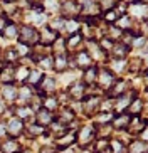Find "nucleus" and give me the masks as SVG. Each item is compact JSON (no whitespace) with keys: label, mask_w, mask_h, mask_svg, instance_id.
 Wrapping results in <instances>:
<instances>
[{"label":"nucleus","mask_w":148,"mask_h":153,"mask_svg":"<svg viewBox=\"0 0 148 153\" xmlns=\"http://www.w3.org/2000/svg\"><path fill=\"white\" fill-rule=\"evenodd\" d=\"M64 42H66V51L69 52V54H74V52H77V49H79L81 45L84 44V41H83V36H81L79 32H76V34H71L67 39H64Z\"/></svg>","instance_id":"obj_11"},{"label":"nucleus","mask_w":148,"mask_h":153,"mask_svg":"<svg viewBox=\"0 0 148 153\" xmlns=\"http://www.w3.org/2000/svg\"><path fill=\"white\" fill-rule=\"evenodd\" d=\"M29 71L30 69H27V68H24V66H15V81H20L24 84L25 82V79H27V74H29Z\"/></svg>","instance_id":"obj_33"},{"label":"nucleus","mask_w":148,"mask_h":153,"mask_svg":"<svg viewBox=\"0 0 148 153\" xmlns=\"http://www.w3.org/2000/svg\"><path fill=\"white\" fill-rule=\"evenodd\" d=\"M34 116H36V123L39 126H42V128H47V126L54 121V113L47 111V109H44V108L37 109Z\"/></svg>","instance_id":"obj_17"},{"label":"nucleus","mask_w":148,"mask_h":153,"mask_svg":"<svg viewBox=\"0 0 148 153\" xmlns=\"http://www.w3.org/2000/svg\"><path fill=\"white\" fill-rule=\"evenodd\" d=\"M74 120H76V113H74V109L71 106H61L59 108V120H57L59 125L69 128Z\"/></svg>","instance_id":"obj_8"},{"label":"nucleus","mask_w":148,"mask_h":153,"mask_svg":"<svg viewBox=\"0 0 148 153\" xmlns=\"http://www.w3.org/2000/svg\"><path fill=\"white\" fill-rule=\"evenodd\" d=\"M86 88L84 86V82L83 81H74V82H71V86L67 88V98H71V99H74V101H83L84 99V96H86Z\"/></svg>","instance_id":"obj_4"},{"label":"nucleus","mask_w":148,"mask_h":153,"mask_svg":"<svg viewBox=\"0 0 148 153\" xmlns=\"http://www.w3.org/2000/svg\"><path fill=\"white\" fill-rule=\"evenodd\" d=\"M147 128V120L145 118H140V116H131L130 118V123L126 126V131L130 133V135H138L141 131Z\"/></svg>","instance_id":"obj_10"},{"label":"nucleus","mask_w":148,"mask_h":153,"mask_svg":"<svg viewBox=\"0 0 148 153\" xmlns=\"http://www.w3.org/2000/svg\"><path fill=\"white\" fill-rule=\"evenodd\" d=\"M128 153H147V141H141V140H133L128 148H126Z\"/></svg>","instance_id":"obj_29"},{"label":"nucleus","mask_w":148,"mask_h":153,"mask_svg":"<svg viewBox=\"0 0 148 153\" xmlns=\"http://www.w3.org/2000/svg\"><path fill=\"white\" fill-rule=\"evenodd\" d=\"M0 81L2 84H15V66L4 64L0 68Z\"/></svg>","instance_id":"obj_15"},{"label":"nucleus","mask_w":148,"mask_h":153,"mask_svg":"<svg viewBox=\"0 0 148 153\" xmlns=\"http://www.w3.org/2000/svg\"><path fill=\"white\" fill-rule=\"evenodd\" d=\"M96 138V131H94V126H89L86 125L79 130V133H76V143H81V145H88Z\"/></svg>","instance_id":"obj_7"},{"label":"nucleus","mask_w":148,"mask_h":153,"mask_svg":"<svg viewBox=\"0 0 148 153\" xmlns=\"http://www.w3.org/2000/svg\"><path fill=\"white\" fill-rule=\"evenodd\" d=\"M51 47L54 49V54H56V56H57V54H67L64 37H57V39H56V42H54V44L51 45Z\"/></svg>","instance_id":"obj_31"},{"label":"nucleus","mask_w":148,"mask_h":153,"mask_svg":"<svg viewBox=\"0 0 148 153\" xmlns=\"http://www.w3.org/2000/svg\"><path fill=\"white\" fill-rule=\"evenodd\" d=\"M24 130L27 131V135H29V136H40V135H47V131H45V128L39 126L37 123H30V125H29V126H25Z\"/></svg>","instance_id":"obj_30"},{"label":"nucleus","mask_w":148,"mask_h":153,"mask_svg":"<svg viewBox=\"0 0 148 153\" xmlns=\"http://www.w3.org/2000/svg\"><path fill=\"white\" fill-rule=\"evenodd\" d=\"M130 114H126V113H120L116 116H113L111 120V128H116V130H126V126L130 123Z\"/></svg>","instance_id":"obj_27"},{"label":"nucleus","mask_w":148,"mask_h":153,"mask_svg":"<svg viewBox=\"0 0 148 153\" xmlns=\"http://www.w3.org/2000/svg\"><path fill=\"white\" fill-rule=\"evenodd\" d=\"M7 135V130H5V123L4 121H0V138L2 136H5Z\"/></svg>","instance_id":"obj_39"},{"label":"nucleus","mask_w":148,"mask_h":153,"mask_svg":"<svg viewBox=\"0 0 148 153\" xmlns=\"http://www.w3.org/2000/svg\"><path fill=\"white\" fill-rule=\"evenodd\" d=\"M42 79H44V72L40 71V69H30L29 74H27V79H25L24 84L30 86V88H37Z\"/></svg>","instance_id":"obj_20"},{"label":"nucleus","mask_w":148,"mask_h":153,"mask_svg":"<svg viewBox=\"0 0 148 153\" xmlns=\"http://www.w3.org/2000/svg\"><path fill=\"white\" fill-rule=\"evenodd\" d=\"M64 24H66V19H62V17H56V19H52V20H51V25H49V27L59 34L61 30H64Z\"/></svg>","instance_id":"obj_35"},{"label":"nucleus","mask_w":148,"mask_h":153,"mask_svg":"<svg viewBox=\"0 0 148 153\" xmlns=\"http://www.w3.org/2000/svg\"><path fill=\"white\" fill-rule=\"evenodd\" d=\"M130 51H131L130 45H126V44H123L121 41H118V42L113 44L109 54H111L113 59H126V57H128V54H130Z\"/></svg>","instance_id":"obj_16"},{"label":"nucleus","mask_w":148,"mask_h":153,"mask_svg":"<svg viewBox=\"0 0 148 153\" xmlns=\"http://www.w3.org/2000/svg\"><path fill=\"white\" fill-rule=\"evenodd\" d=\"M120 0H96V4H98L99 10L101 12H106V10H113L116 7V4Z\"/></svg>","instance_id":"obj_32"},{"label":"nucleus","mask_w":148,"mask_h":153,"mask_svg":"<svg viewBox=\"0 0 148 153\" xmlns=\"http://www.w3.org/2000/svg\"><path fill=\"white\" fill-rule=\"evenodd\" d=\"M22 150H24L22 145L19 143L17 140H13V138L7 140V141H4V143L0 145V152L2 153H20Z\"/></svg>","instance_id":"obj_22"},{"label":"nucleus","mask_w":148,"mask_h":153,"mask_svg":"<svg viewBox=\"0 0 148 153\" xmlns=\"http://www.w3.org/2000/svg\"><path fill=\"white\" fill-rule=\"evenodd\" d=\"M20 44L27 45V47H34L39 44V29L32 27V25H19V36H17Z\"/></svg>","instance_id":"obj_1"},{"label":"nucleus","mask_w":148,"mask_h":153,"mask_svg":"<svg viewBox=\"0 0 148 153\" xmlns=\"http://www.w3.org/2000/svg\"><path fill=\"white\" fill-rule=\"evenodd\" d=\"M0 34H2L5 39L13 41V39H17V36H19V25L15 22H12V20H7V24L4 25V29H2Z\"/></svg>","instance_id":"obj_24"},{"label":"nucleus","mask_w":148,"mask_h":153,"mask_svg":"<svg viewBox=\"0 0 148 153\" xmlns=\"http://www.w3.org/2000/svg\"><path fill=\"white\" fill-rule=\"evenodd\" d=\"M67 57L69 56L67 54H57V56H54L52 57V68L56 69V71L61 74V72H66L67 69Z\"/></svg>","instance_id":"obj_28"},{"label":"nucleus","mask_w":148,"mask_h":153,"mask_svg":"<svg viewBox=\"0 0 148 153\" xmlns=\"http://www.w3.org/2000/svg\"><path fill=\"white\" fill-rule=\"evenodd\" d=\"M24 128H25V123L24 121H20L19 118H15V116H12L7 121V125H5V130H7V135H10L13 140L17 138V136H20L22 135V131H24Z\"/></svg>","instance_id":"obj_6"},{"label":"nucleus","mask_w":148,"mask_h":153,"mask_svg":"<svg viewBox=\"0 0 148 153\" xmlns=\"http://www.w3.org/2000/svg\"><path fill=\"white\" fill-rule=\"evenodd\" d=\"M121 2H125V4L131 5V4H138V2H143V0H121ZM143 4H145V2H143Z\"/></svg>","instance_id":"obj_41"},{"label":"nucleus","mask_w":148,"mask_h":153,"mask_svg":"<svg viewBox=\"0 0 148 153\" xmlns=\"http://www.w3.org/2000/svg\"><path fill=\"white\" fill-rule=\"evenodd\" d=\"M113 116H115L113 113H101L99 111L96 114V125H108V123H111Z\"/></svg>","instance_id":"obj_34"},{"label":"nucleus","mask_w":148,"mask_h":153,"mask_svg":"<svg viewBox=\"0 0 148 153\" xmlns=\"http://www.w3.org/2000/svg\"><path fill=\"white\" fill-rule=\"evenodd\" d=\"M76 143V131H69L67 130L64 135H61L59 138H56V148L59 152H62V150L69 148L71 145Z\"/></svg>","instance_id":"obj_9"},{"label":"nucleus","mask_w":148,"mask_h":153,"mask_svg":"<svg viewBox=\"0 0 148 153\" xmlns=\"http://www.w3.org/2000/svg\"><path fill=\"white\" fill-rule=\"evenodd\" d=\"M83 101H84V103H83V111H86L88 114H93V113L99 111V103H101V99H99L98 96L86 94Z\"/></svg>","instance_id":"obj_13"},{"label":"nucleus","mask_w":148,"mask_h":153,"mask_svg":"<svg viewBox=\"0 0 148 153\" xmlns=\"http://www.w3.org/2000/svg\"><path fill=\"white\" fill-rule=\"evenodd\" d=\"M59 12H61V17L66 20H77L81 14V4L77 0H64Z\"/></svg>","instance_id":"obj_2"},{"label":"nucleus","mask_w":148,"mask_h":153,"mask_svg":"<svg viewBox=\"0 0 148 153\" xmlns=\"http://www.w3.org/2000/svg\"><path fill=\"white\" fill-rule=\"evenodd\" d=\"M4 15H5V14H4V10H2V9H0V19H2V17H4Z\"/></svg>","instance_id":"obj_43"},{"label":"nucleus","mask_w":148,"mask_h":153,"mask_svg":"<svg viewBox=\"0 0 148 153\" xmlns=\"http://www.w3.org/2000/svg\"><path fill=\"white\" fill-rule=\"evenodd\" d=\"M96 76H98V66H89L88 69H84V72H83V79L81 81L84 82L86 88H89V86H94V82H96Z\"/></svg>","instance_id":"obj_21"},{"label":"nucleus","mask_w":148,"mask_h":153,"mask_svg":"<svg viewBox=\"0 0 148 153\" xmlns=\"http://www.w3.org/2000/svg\"><path fill=\"white\" fill-rule=\"evenodd\" d=\"M126 88H128V81H126V79H116V81L113 82V86L106 91V93H108V96H109V98L116 99V98H120L121 94H125Z\"/></svg>","instance_id":"obj_14"},{"label":"nucleus","mask_w":148,"mask_h":153,"mask_svg":"<svg viewBox=\"0 0 148 153\" xmlns=\"http://www.w3.org/2000/svg\"><path fill=\"white\" fill-rule=\"evenodd\" d=\"M0 2H2V4H13L15 0H0Z\"/></svg>","instance_id":"obj_42"},{"label":"nucleus","mask_w":148,"mask_h":153,"mask_svg":"<svg viewBox=\"0 0 148 153\" xmlns=\"http://www.w3.org/2000/svg\"><path fill=\"white\" fill-rule=\"evenodd\" d=\"M57 37H59L57 32L52 30L49 25H44V27L39 30V44H42L44 47H51V45L56 42Z\"/></svg>","instance_id":"obj_5"},{"label":"nucleus","mask_w":148,"mask_h":153,"mask_svg":"<svg viewBox=\"0 0 148 153\" xmlns=\"http://www.w3.org/2000/svg\"><path fill=\"white\" fill-rule=\"evenodd\" d=\"M115 81H116V76H115L108 68H98V76H96L94 86H98L99 91H104V93H106V91L113 86Z\"/></svg>","instance_id":"obj_3"},{"label":"nucleus","mask_w":148,"mask_h":153,"mask_svg":"<svg viewBox=\"0 0 148 153\" xmlns=\"http://www.w3.org/2000/svg\"><path fill=\"white\" fill-rule=\"evenodd\" d=\"M0 98L9 103H15L17 99V86L15 84H4L0 89Z\"/></svg>","instance_id":"obj_18"},{"label":"nucleus","mask_w":148,"mask_h":153,"mask_svg":"<svg viewBox=\"0 0 148 153\" xmlns=\"http://www.w3.org/2000/svg\"><path fill=\"white\" fill-rule=\"evenodd\" d=\"M108 69H109L115 76H120V74L128 71V62H126V59H111Z\"/></svg>","instance_id":"obj_19"},{"label":"nucleus","mask_w":148,"mask_h":153,"mask_svg":"<svg viewBox=\"0 0 148 153\" xmlns=\"http://www.w3.org/2000/svg\"><path fill=\"white\" fill-rule=\"evenodd\" d=\"M120 17H121V15L118 14V12H116L115 9L103 12V19H104V22H108V24H109V22H116V20H118Z\"/></svg>","instance_id":"obj_36"},{"label":"nucleus","mask_w":148,"mask_h":153,"mask_svg":"<svg viewBox=\"0 0 148 153\" xmlns=\"http://www.w3.org/2000/svg\"><path fill=\"white\" fill-rule=\"evenodd\" d=\"M64 29H66L67 32H71V34H76V32H79L77 20H66V24H64Z\"/></svg>","instance_id":"obj_37"},{"label":"nucleus","mask_w":148,"mask_h":153,"mask_svg":"<svg viewBox=\"0 0 148 153\" xmlns=\"http://www.w3.org/2000/svg\"><path fill=\"white\" fill-rule=\"evenodd\" d=\"M145 109V101L140 98H135L130 104H128V108H126V114H130V116H140V113Z\"/></svg>","instance_id":"obj_25"},{"label":"nucleus","mask_w":148,"mask_h":153,"mask_svg":"<svg viewBox=\"0 0 148 153\" xmlns=\"http://www.w3.org/2000/svg\"><path fill=\"white\" fill-rule=\"evenodd\" d=\"M42 108L47 109V111H51V113L57 111V109L61 108V104H59V96L47 94L45 98H42Z\"/></svg>","instance_id":"obj_23"},{"label":"nucleus","mask_w":148,"mask_h":153,"mask_svg":"<svg viewBox=\"0 0 148 153\" xmlns=\"http://www.w3.org/2000/svg\"><path fill=\"white\" fill-rule=\"evenodd\" d=\"M5 109H7V106H5V101H4L2 98H0V114H2V113H4Z\"/></svg>","instance_id":"obj_40"},{"label":"nucleus","mask_w":148,"mask_h":153,"mask_svg":"<svg viewBox=\"0 0 148 153\" xmlns=\"http://www.w3.org/2000/svg\"><path fill=\"white\" fill-rule=\"evenodd\" d=\"M12 111L15 113V118H19V120H20V121H24V123L29 121V120L36 114V113L32 111L30 106H15Z\"/></svg>","instance_id":"obj_26"},{"label":"nucleus","mask_w":148,"mask_h":153,"mask_svg":"<svg viewBox=\"0 0 148 153\" xmlns=\"http://www.w3.org/2000/svg\"><path fill=\"white\" fill-rule=\"evenodd\" d=\"M72 59H74V64H76V68H81V69H88L89 66H93V59L89 57V54L86 52V51H77L74 54H71Z\"/></svg>","instance_id":"obj_12"},{"label":"nucleus","mask_w":148,"mask_h":153,"mask_svg":"<svg viewBox=\"0 0 148 153\" xmlns=\"http://www.w3.org/2000/svg\"><path fill=\"white\" fill-rule=\"evenodd\" d=\"M39 64H40L42 69H51L52 68V57H51V56H44V57L39 59ZM42 69H40V71H42Z\"/></svg>","instance_id":"obj_38"}]
</instances>
